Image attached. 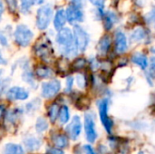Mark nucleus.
<instances>
[{
  "label": "nucleus",
  "mask_w": 155,
  "mask_h": 154,
  "mask_svg": "<svg viewBox=\"0 0 155 154\" xmlns=\"http://www.w3.org/2000/svg\"><path fill=\"white\" fill-rule=\"evenodd\" d=\"M58 118L62 124L67 123L68 121L70 120V112H69V108L66 105H63L62 107H60Z\"/></svg>",
  "instance_id": "23"
},
{
  "label": "nucleus",
  "mask_w": 155,
  "mask_h": 154,
  "mask_svg": "<svg viewBox=\"0 0 155 154\" xmlns=\"http://www.w3.org/2000/svg\"><path fill=\"white\" fill-rule=\"evenodd\" d=\"M111 44H112V39L111 37L108 35V34H105L104 35L101 40L99 41L98 43V45H97V49H98V52L101 55H105L108 54L110 48H111Z\"/></svg>",
  "instance_id": "15"
},
{
  "label": "nucleus",
  "mask_w": 155,
  "mask_h": 154,
  "mask_svg": "<svg viewBox=\"0 0 155 154\" xmlns=\"http://www.w3.org/2000/svg\"><path fill=\"white\" fill-rule=\"evenodd\" d=\"M66 23V17H65V12L64 9H58L55 12L54 17V28L59 31L62 28H64V25Z\"/></svg>",
  "instance_id": "16"
},
{
  "label": "nucleus",
  "mask_w": 155,
  "mask_h": 154,
  "mask_svg": "<svg viewBox=\"0 0 155 154\" xmlns=\"http://www.w3.org/2000/svg\"><path fill=\"white\" fill-rule=\"evenodd\" d=\"M61 90V83L54 79L49 82H45L42 84L41 94L44 98L50 99L54 97Z\"/></svg>",
  "instance_id": "8"
},
{
  "label": "nucleus",
  "mask_w": 155,
  "mask_h": 154,
  "mask_svg": "<svg viewBox=\"0 0 155 154\" xmlns=\"http://www.w3.org/2000/svg\"><path fill=\"white\" fill-rule=\"evenodd\" d=\"M128 48L126 35L122 31H117L114 35V49L118 54H124Z\"/></svg>",
  "instance_id": "12"
},
{
  "label": "nucleus",
  "mask_w": 155,
  "mask_h": 154,
  "mask_svg": "<svg viewBox=\"0 0 155 154\" xmlns=\"http://www.w3.org/2000/svg\"><path fill=\"white\" fill-rule=\"evenodd\" d=\"M53 17V9L49 5L38 8L36 13V26L39 30H45Z\"/></svg>",
  "instance_id": "5"
},
{
  "label": "nucleus",
  "mask_w": 155,
  "mask_h": 154,
  "mask_svg": "<svg viewBox=\"0 0 155 154\" xmlns=\"http://www.w3.org/2000/svg\"><path fill=\"white\" fill-rule=\"evenodd\" d=\"M65 131L69 136L70 139L72 140H76L79 135L81 134L82 132V123L81 119L79 116H74L72 120V122L66 126Z\"/></svg>",
  "instance_id": "11"
},
{
  "label": "nucleus",
  "mask_w": 155,
  "mask_h": 154,
  "mask_svg": "<svg viewBox=\"0 0 155 154\" xmlns=\"http://www.w3.org/2000/svg\"><path fill=\"white\" fill-rule=\"evenodd\" d=\"M1 73H2V72H1V70H0V86H1L2 84H3V83H2V79H1V74H2Z\"/></svg>",
  "instance_id": "43"
},
{
  "label": "nucleus",
  "mask_w": 155,
  "mask_h": 154,
  "mask_svg": "<svg viewBox=\"0 0 155 154\" xmlns=\"http://www.w3.org/2000/svg\"><path fill=\"white\" fill-rule=\"evenodd\" d=\"M5 107L2 104H0V123L4 117V114H5Z\"/></svg>",
  "instance_id": "38"
},
{
  "label": "nucleus",
  "mask_w": 155,
  "mask_h": 154,
  "mask_svg": "<svg viewBox=\"0 0 155 154\" xmlns=\"http://www.w3.org/2000/svg\"><path fill=\"white\" fill-rule=\"evenodd\" d=\"M148 31L143 27L136 28L131 34V40L134 42H141L148 37Z\"/></svg>",
  "instance_id": "19"
},
{
  "label": "nucleus",
  "mask_w": 155,
  "mask_h": 154,
  "mask_svg": "<svg viewBox=\"0 0 155 154\" xmlns=\"http://www.w3.org/2000/svg\"><path fill=\"white\" fill-rule=\"evenodd\" d=\"M75 80H76V84H77L78 87H80V88H84L85 87L87 81H86V78H85V76L84 74H78L76 76Z\"/></svg>",
  "instance_id": "28"
},
{
  "label": "nucleus",
  "mask_w": 155,
  "mask_h": 154,
  "mask_svg": "<svg viewBox=\"0 0 155 154\" xmlns=\"http://www.w3.org/2000/svg\"><path fill=\"white\" fill-rule=\"evenodd\" d=\"M0 44L2 46H7L8 45V40H7V37L5 36V34L0 31Z\"/></svg>",
  "instance_id": "33"
},
{
  "label": "nucleus",
  "mask_w": 155,
  "mask_h": 154,
  "mask_svg": "<svg viewBox=\"0 0 155 154\" xmlns=\"http://www.w3.org/2000/svg\"><path fill=\"white\" fill-rule=\"evenodd\" d=\"M97 105H98L99 115H100V120L102 122V124L106 130V132L108 133H111L113 126H114V123H113V120L108 115L109 100L107 98H104L97 103Z\"/></svg>",
  "instance_id": "6"
},
{
  "label": "nucleus",
  "mask_w": 155,
  "mask_h": 154,
  "mask_svg": "<svg viewBox=\"0 0 155 154\" xmlns=\"http://www.w3.org/2000/svg\"><path fill=\"white\" fill-rule=\"evenodd\" d=\"M84 132L86 140L93 143L97 138V132L95 128L94 114L92 112H87L84 114Z\"/></svg>",
  "instance_id": "7"
},
{
  "label": "nucleus",
  "mask_w": 155,
  "mask_h": 154,
  "mask_svg": "<svg viewBox=\"0 0 155 154\" xmlns=\"http://www.w3.org/2000/svg\"><path fill=\"white\" fill-rule=\"evenodd\" d=\"M82 1L83 0H71L72 5H78V6L82 5Z\"/></svg>",
  "instance_id": "39"
},
{
  "label": "nucleus",
  "mask_w": 155,
  "mask_h": 154,
  "mask_svg": "<svg viewBox=\"0 0 155 154\" xmlns=\"http://www.w3.org/2000/svg\"><path fill=\"white\" fill-rule=\"evenodd\" d=\"M56 43L60 48V53L65 57H72L77 54V49L74 44V36L71 29L64 27L58 31Z\"/></svg>",
  "instance_id": "1"
},
{
  "label": "nucleus",
  "mask_w": 155,
  "mask_h": 154,
  "mask_svg": "<svg viewBox=\"0 0 155 154\" xmlns=\"http://www.w3.org/2000/svg\"><path fill=\"white\" fill-rule=\"evenodd\" d=\"M7 64V62H6V60L2 56V54H1V51H0V64L1 65H5V64Z\"/></svg>",
  "instance_id": "40"
},
{
  "label": "nucleus",
  "mask_w": 155,
  "mask_h": 154,
  "mask_svg": "<svg viewBox=\"0 0 155 154\" xmlns=\"http://www.w3.org/2000/svg\"><path fill=\"white\" fill-rule=\"evenodd\" d=\"M148 67L150 68V75L152 77H153L154 76V58L153 57L151 60V65L148 66Z\"/></svg>",
  "instance_id": "36"
},
{
  "label": "nucleus",
  "mask_w": 155,
  "mask_h": 154,
  "mask_svg": "<svg viewBox=\"0 0 155 154\" xmlns=\"http://www.w3.org/2000/svg\"><path fill=\"white\" fill-rule=\"evenodd\" d=\"M115 1H118V0H115Z\"/></svg>",
  "instance_id": "44"
},
{
  "label": "nucleus",
  "mask_w": 155,
  "mask_h": 154,
  "mask_svg": "<svg viewBox=\"0 0 155 154\" xmlns=\"http://www.w3.org/2000/svg\"><path fill=\"white\" fill-rule=\"evenodd\" d=\"M86 64H87V61L84 58H77L74 62L72 67L74 70L78 71V70H82L83 68H84L86 66Z\"/></svg>",
  "instance_id": "27"
},
{
  "label": "nucleus",
  "mask_w": 155,
  "mask_h": 154,
  "mask_svg": "<svg viewBox=\"0 0 155 154\" xmlns=\"http://www.w3.org/2000/svg\"><path fill=\"white\" fill-rule=\"evenodd\" d=\"M43 2H44V0H35V4H38V5L42 4Z\"/></svg>",
  "instance_id": "42"
},
{
  "label": "nucleus",
  "mask_w": 155,
  "mask_h": 154,
  "mask_svg": "<svg viewBox=\"0 0 155 154\" xmlns=\"http://www.w3.org/2000/svg\"><path fill=\"white\" fill-rule=\"evenodd\" d=\"M35 52L38 57L45 62H51L54 55V48L47 37L41 38L35 45Z\"/></svg>",
  "instance_id": "2"
},
{
  "label": "nucleus",
  "mask_w": 155,
  "mask_h": 154,
  "mask_svg": "<svg viewBox=\"0 0 155 154\" xmlns=\"http://www.w3.org/2000/svg\"><path fill=\"white\" fill-rule=\"evenodd\" d=\"M132 62L141 67L143 70L146 69L149 66V61L147 56L143 53H135L132 56Z\"/></svg>",
  "instance_id": "17"
},
{
  "label": "nucleus",
  "mask_w": 155,
  "mask_h": 154,
  "mask_svg": "<svg viewBox=\"0 0 155 154\" xmlns=\"http://www.w3.org/2000/svg\"><path fill=\"white\" fill-rule=\"evenodd\" d=\"M147 18H149V19H147L148 23L153 22V20H154V11H153V10H152V11L147 15Z\"/></svg>",
  "instance_id": "37"
},
{
  "label": "nucleus",
  "mask_w": 155,
  "mask_h": 154,
  "mask_svg": "<svg viewBox=\"0 0 155 154\" xmlns=\"http://www.w3.org/2000/svg\"><path fill=\"white\" fill-rule=\"evenodd\" d=\"M74 44L78 52H84L89 44L90 36L87 32L79 25H74Z\"/></svg>",
  "instance_id": "3"
},
{
  "label": "nucleus",
  "mask_w": 155,
  "mask_h": 154,
  "mask_svg": "<svg viewBox=\"0 0 155 154\" xmlns=\"http://www.w3.org/2000/svg\"><path fill=\"white\" fill-rule=\"evenodd\" d=\"M3 154H25L22 146L15 143H7L5 145Z\"/></svg>",
  "instance_id": "20"
},
{
  "label": "nucleus",
  "mask_w": 155,
  "mask_h": 154,
  "mask_svg": "<svg viewBox=\"0 0 155 154\" xmlns=\"http://www.w3.org/2000/svg\"><path fill=\"white\" fill-rule=\"evenodd\" d=\"M35 4V0H20V9L21 12L26 14L29 12L32 5Z\"/></svg>",
  "instance_id": "26"
},
{
  "label": "nucleus",
  "mask_w": 155,
  "mask_h": 154,
  "mask_svg": "<svg viewBox=\"0 0 155 154\" xmlns=\"http://www.w3.org/2000/svg\"><path fill=\"white\" fill-rule=\"evenodd\" d=\"M84 151L85 154H97L95 152V151L93 149V147L90 146V145H84Z\"/></svg>",
  "instance_id": "35"
},
{
  "label": "nucleus",
  "mask_w": 155,
  "mask_h": 154,
  "mask_svg": "<svg viewBox=\"0 0 155 154\" xmlns=\"http://www.w3.org/2000/svg\"><path fill=\"white\" fill-rule=\"evenodd\" d=\"M102 18L104 20V27L106 31H109L113 28L114 24L118 21L117 15L113 11H107L104 12Z\"/></svg>",
  "instance_id": "13"
},
{
  "label": "nucleus",
  "mask_w": 155,
  "mask_h": 154,
  "mask_svg": "<svg viewBox=\"0 0 155 154\" xmlns=\"http://www.w3.org/2000/svg\"><path fill=\"white\" fill-rule=\"evenodd\" d=\"M3 13H4V5H3V2L0 0V19L2 17Z\"/></svg>",
  "instance_id": "41"
},
{
  "label": "nucleus",
  "mask_w": 155,
  "mask_h": 154,
  "mask_svg": "<svg viewBox=\"0 0 155 154\" xmlns=\"http://www.w3.org/2000/svg\"><path fill=\"white\" fill-rule=\"evenodd\" d=\"M48 129V123L47 121L43 118V117H39L36 121L35 123V130L38 133H42L45 131H46Z\"/></svg>",
  "instance_id": "25"
},
{
  "label": "nucleus",
  "mask_w": 155,
  "mask_h": 154,
  "mask_svg": "<svg viewBox=\"0 0 155 154\" xmlns=\"http://www.w3.org/2000/svg\"><path fill=\"white\" fill-rule=\"evenodd\" d=\"M36 75L40 78H50L53 76V71L45 65H41L36 69Z\"/></svg>",
  "instance_id": "24"
},
{
  "label": "nucleus",
  "mask_w": 155,
  "mask_h": 154,
  "mask_svg": "<svg viewBox=\"0 0 155 154\" xmlns=\"http://www.w3.org/2000/svg\"><path fill=\"white\" fill-rule=\"evenodd\" d=\"M64 12L66 21H68L72 25H76L77 23H80L84 20V13L81 6L71 4L68 5Z\"/></svg>",
  "instance_id": "9"
},
{
  "label": "nucleus",
  "mask_w": 155,
  "mask_h": 154,
  "mask_svg": "<svg viewBox=\"0 0 155 154\" xmlns=\"http://www.w3.org/2000/svg\"><path fill=\"white\" fill-rule=\"evenodd\" d=\"M28 97H29L28 91L20 86L11 87L6 92V98L9 101H25Z\"/></svg>",
  "instance_id": "10"
},
{
  "label": "nucleus",
  "mask_w": 155,
  "mask_h": 154,
  "mask_svg": "<svg viewBox=\"0 0 155 154\" xmlns=\"http://www.w3.org/2000/svg\"><path fill=\"white\" fill-rule=\"evenodd\" d=\"M24 144L29 152H34L40 148L42 140L35 136H27L24 140Z\"/></svg>",
  "instance_id": "14"
},
{
  "label": "nucleus",
  "mask_w": 155,
  "mask_h": 154,
  "mask_svg": "<svg viewBox=\"0 0 155 154\" xmlns=\"http://www.w3.org/2000/svg\"><path fill=\"white\" fill-rule=\"evenodd\" d=\"M46 154H64L63 150L55 148V147H51L46 151Z\"/></svg>",
  "instance_id": "34"
},
{
  "label": "nucleus",
  "mask_w": 155,
  "mask_h": 154,
  "mask_svg": "<svg viewBox=\"0 0 155 154\" xmlns=\"http://www.w3.org/2000/svg\"><path fill=\"white\" fill-rule=\"evenodd\" d=\"M40 105V101L35 99L33 102H30L29 103L26 104V112H32V111H35L36 108Z\"/></svg>",
  "instance_id": "29"
},
{
  "label": "nucleus",
  "mask_w": 155,
  "mask_h": 154,
  "mask_svg": "<svg viewBox=\"0 0 155 154\" xmlns=\"http://www.w3.org/2000/svg\"><path fill=\"white\" fill-rule=\"evenodd\" d=\"M22 78H23L24 82H25L26 84H28L30 86L36 87V84H35V77H34V74L30 71L29 67L24 68V72H23V74H22Z\"/></svg>",
  "instance_id": "21"
},
{
  "label": "nucleus",
  "mask_w": 155,
  "mask_h": 154,
  "mask_svg": "<svg viewBox=\"0 0 155 154\" xmlns=\"http://www.w3.org/2000/svg\"><path fill=\"white\" fill-rule=\"evenodd\" d=\"M94 6H96L98 9H104V4L106 0H89Z\"/></svg>",
  "instance_id": "32"
},
{
  "label": "nucleus",
  "mask_w": 155,
  "mask_h": 154,
  "mask_svg": "<svg viewBox=\"0 0 155 154\" xmlns=\"http://www.w3.org/2000/svg\"><path fill=\"white\" fill-rule=\"evenodd\" d=\"M52 142H53L54 145L55 146V148H58L61 150L64 148H66L69 144L68 137L64 134H62V133L54 134L52 138Z\"/></svg>",
  "instance_id": "18"
},
{
  "label": "nucleus",
  "mask_w": 155,
  "mask_h": 154,
  "mask_svg": "<svg viewBox=\"0 0 155 154\" xmlns=\"http://www.w3.org/2000/svg\"><path fill=\"white\" fill-rule=\"evenodd\" d=\"M74 85V77L73 76H68L66 79V87H65V92L70 93L73 89Z\"/></svg>",
  "instance_id": "31"
},
{
  "label": "nucleus",
  "mask_w": 155,
  "mask_h": 154,
  "mask_svg": "<svg viewBox=\"0 0 155 154\" xmlns=\"http://www.w3.org/2000/svg\"><path fill=\"white\" fill-rule=\"evenodd\" d=\"M14 37L15 43L22 47L28 46L34 37L33 32L25 25H19L16 26L14 32Z\"/></svg>",
  "instance_id": "4"
},
{
  "label": "nucleus",
  "mask_w": 155,
  "mask_h": 154,
  "mask_svg": "<svg viewBox=\"0 0 155 154\" xmlns=\"http://www.w3.org/2000/svg\"><path fill=\"white\" fill-rule=\"evenodd\" d=\"M59 111H60V106L57 104V103H52L49 108H48V117L51 121V123H55L56 119L58 118V115H59Z\"/></svg>",
  "instance_id": "22"
},
{
  "label": "nucleus",
  "mask_w": 155,
  "mask_h": 154,
  "mask_svg": "<svg viewBox=\"0 0 155 154\" xmlns=\"http://www.w3.org/2000/svg\"><path fill=\"white\" fill-rule=\"evenodd\" d=\"M8 9L11 13H15L17 9V0H5Z\"/></svg>",
  "instance_id": "30"
}]
</instances>
